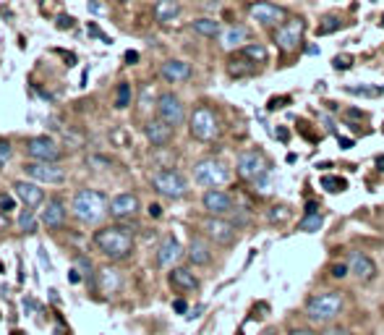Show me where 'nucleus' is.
I'll use <instances>...</instances> for the list:
<instances>
[{"label":"nucleus","instance_id":"1","mask_svg":"<svg viewBox=\"0 0 384 335\" xmlns=\"http://www.w3.org/2000/svg\"><path fill=\"white\" fill-rule=\"evenodd\" d=\"M92 241H95V246L100 249V254L107 257L110 262L128 260V257L134 254V246H137L134 233H131V228H126V225H105V228L97 230Z\"/></svg>","mask_w":384,"mask_h":335},{"label":"nucleus","instance_id":"2","mask_svg":"<svg viewBox=\"0 0 384 335\" xmlns=\"http://www.w3.org/2000/svg\"><path fill=\"white\" fill-rule=\"evenodd\" d=\"M71 210L76 215V220L87 223V225H97L110 215V202L100 188H79L71 199Z\"/></svg>","mask_w":384,"mask_h":335},{"label":"nucleus","instance_id":"3","mask_svg":"<svg viewBox=\"0 0 384 335\" xmlns=\"http://www.w3.org/2000/svg\"><path fill=\"white\" fill-rule=\"evenodd\" d=\"M345 309V296L340 291H321L306 302V317L314 325H332Z\"/></svg>","mask_w":384,"mask_h":335},{"label":"nucleus","instance_id":"4","mask_svg":"<svg viewBox=\"0 0 384 335\" xmlns=\"http://www.w3.org/2000/svg\"><path fill=\"white\" fill-rule=\"evenodd\" d=\"M235 173L240 179L254 184V186H262L259 191H267V176H270V163L267 157L259 152V149H246L238 155V163H235Z\"/></svg>","mask_w":384,"mask_h":335},{"label":"nucleus","instance_id":"5","mask_svg":"<svg viewBox=\"0 0 384 335\" xmlns=\"http://www.w3.org/2000/svg\"><path fill=\"white\" fill-rule=\"evenodd\" d=\"M188 131L196 142H215L220 137V121L209 105H196L188 118Z\"/></svg>","mask_w":384,"mask_h":335},{"label":"nucleus","instance_id":"6","mask_svg":"<svg viewBox=\"0 0 384 335\" xmlns=\"http://www.w3.org/2000/svg\"><path fill=\"white\" fill-rule=\"evenodd\" d=\"M228 179H230V171L217 157H207L193 165V181L204 188H220L223 184H228Z\"/></svg>","mask_w":384,"mask_h":335},{"label":"nucleus","instance_id":"7","mask_svg":"<svg viewBox=\"0 0 384 335\" xmlns=\"http://www.w3.org/2000/svg\"><path fill=\"white\" fill-rule=\"evenodd\" d=\"M304 34H306V21L304 18H285L280 26H274L272 42L282 53H296L301 45H304Z\"/></svg>","mask_w":384,"mask_h":335},{"label":"nucleus","instance_id":"8","mask_svg":"<svg viewBox=\"0 0 384 335\" xmlns=\"http://www.w3.org/2000/svg\"><path fill=\"white\" fill-rule=\"evenodd\" d=\"M248 18L256 21L259 26H280L285 18H288V11L277 6V3H270V0H256L248 6Z\"/></svg>","mask_w":384,"mask_h":335},{"label":"nucleus","instance_id":"9","mask_svg":"<svg viewBox=\"0 0 384 335\" xmlns=\"http://www.w3.org/2000/svg\"><path fill=\"white\" fill-rule=\"evenodd\" d=\"M152 186L157 194H162L165 199H181L186 196L188 186H186V179L178 171H157L152 176Z\"/></svg>","mask_w":384,"mask_h":335},{"label":"nucleus","instance_id":"10","mask_svg":"<svg viewBox=\"0 0 384 335\" xmlns=\"http://www.w3.org/2000/svg\"><path fill=\"white\" fill-rule=\"evenodd\" d=\"M201 230H204V236L212 238L215 244L230 246L233 241H235V230H238V225L230 223L228 218H223V215H209L207 220L201 223Z\"/></svg>","mask_w":384,"mask_h":335},{"label":"nucleus","instance_id":"11","mask_svg":"<svg viewBox=\"0 0 384 335\" xmlns=\"http://www.w3.org/2000/svg\"><path fill=\"white\" fill-rule=\"evenodd\" d=\"M157 118H162L165 123H170L173 129L176 126H183L186 121V105L183 100L173 95V92H162L160 97H157Z\"/></svg>","mask_w":384,"mask_h":335},{"label":"nucleus","instance_id":"12","mask_svg":"<svg viewBox=\"0 0 384 335\" xmlns=\"http://www.w3.org/2000/svg\"><path fill=\"white\" fill-rule=\"evenodd\" d=\"M24 173L37 184H63L65 171L58 163H48V160H29L24 165Z\"/></svg>","mask_w":384,"mask_h":335},{"label":"nucleus","instance_id":"13","mask_svg":"<svg viewBox=\"0 0 384 335\" xmlns=\"http://www.w3.org/2000/svg\"><path fill=\"white\" fill-rule=\"evenodd\" d=\"M26 155L29 160H48V163H58L60 160V147H58L55 139L50 137H34V139L26 142Z\"/></svg>","mask_w":384,"mask_h":335},{"label":"nucleus","instance_id":"14","mask_svg":"<svg viewBox=\"0 0 384 335\" xmlns=\"http://www.w3.org/2000/svg\"><path fill=\"white\" fill-rule=\"evenodd\" d=\"M139 210H142V202L131 191H123L110 199V218H115V220H128V218L139 215Z\"/></svg>","mask_w":384,"mask_h":335},{"label":"nucleus","instance_id":"15","mask_svg":"<svg viewBox=\"0 0 384 335\" xmlns=\"http://www.w3.org/2000/svg\"><path fill=\"white\" fill-rule=\"evenodd\" d=\"M348 267H351V275L358 280V283H371V280L376 278V262L363 252H351Z\"/></svg>","mask_w":384,"mask_h":335},{"label":"nucleus","instance_id":"16","mask_svg":"<svg viewBox=\"0 0 384 335\" xmlns=\"http://www.w3.org/2000/svg\"><path fill=\"white\" fill-rule=\"evenodd\" d=\"M201 205L209 215H230L233 213V196L223 188H207L201 196Z\"/></svg>","mask_w":384,"mask_h":335},{"label":"nucleus","instance_id":"17","mask_svg":"<svg viewBox=\"0 0 384 335\" xmlns=\"http://www.w3.org/2000/svg\"><path fill=\"white\" fill-rule=\"evenodd\" d=\"M14 191H16V196L24 202V207H32V210H37V207H42L48 202V199H45V188H40L37 181H16V184H14Z\"/></svg>","mask_w":384,"mask_h":335},{"label":"nucleus","instance_id":"18","mask_svg":"<svg viewBox=\"0 0 384 335\" xmlns=\"http://www.w3.org/2000/svg\"><path fill=\"white\" fill-rule=\"evenodd\" d=\"M173 131L176 129H173L170 123L162 121V118H152V121H146L144 126V134L152 147H168L170 142H173Z\"/></svg>","mask_w":384,"mask_h":335},{"label":"nucleus","instance_id":"19","mask_svg":"<svg viewBox=\"0 0 384 335\" xmlns=\"http://www.w3.org/2000/svg\"><path fill=\"white\" fill-rule=\"evenodd\" d=\"M65 218H68V210L60 199H48L45 202V210H42V223H45V228L50 230H60L65 225Z\"/></svg>","mask_w":384,"mask_h":335},{"label":"nucleus","instance_id":"20","mask_svg":"<svg viewBox=\"0 0 384 335\" xmlns=\"http://www.w3.org/2000/svg\"><path fill=\"white\" fill-rule=\"evenodd\" d=\"M191 63H186V60H178V58H173V60H165L160 68V76L165 79V82L170 84H181V82H188L191 79Z\"/></svg>","mask_w":384,"mask_h":335},{"label":"nucleus","instance_id":"21","mask_svg":"<svg viewBox=\"0 0 384 335\" xmlns=\"http://www.w3.org/2000/svg\"><path fill=\"white\" fill-rule=\"evenodd\" d=\"M170 286H173V291H178V294H191V291H199V278L193 275L188 267H173L168 275Z\"/></svg>","mask_w":384,"mask_h":335},{"label":"nucleus","instance_id":"22","mask_svg":"<svg viewBox=\"0 0 384 335\" xmlns=\"http://www.w3.org/2000/svg\"><path fill=\"white\" fill-rule=\"evenodd\" d=\"M183 257V246L176 236H165L162 238L160 249H157V265L160 267H173L178 260Z\"/></svg>","mask_w":384,"mask_h":335},{"label":"nucleus","instance_id":"23","mask_svg":"<svg viewBox=\"0 0 384 335\" xmlns=\"http://www.w3.org/2000/svg\"><path fill=\"white\" fill-rule=\"evenodd\" d=\"M217 40H220V48L230 53V50L243 48V42L248 40V29H246V26H240V24H230L228 29H223V32H220V37H217Z\"/></svg>","mask_w":384,"mask_h":335},{"label":"nucleus","instance_id":"24","mask_svg":"<svg viewBox=\"0 0 384 335\" xmlns=\"http://www.w3.org/2000/svg\"><path fill=\"white\" fill-rule=\"evenodd\" d=\"M152 16L157 24H170L181 16V0H154Z\"/></svg>","mask_w":384,"mask_h":335},{"label":"nucleus","instance_id":"25","mask_svg":"<svg viewBox=\"0 0 384 335\" xmlns=\"http://www.w3.org/2000/svg\"><path fill=\"white\" fill-rule=\"evenodd\" d=\"M186 257H188V262H191V265H196V267H204V265H209V262H212L209 244L204 241V238H199V236H193L191 241H188Z\"/></svg>","mask_w":384,"mask_h":335},{"label":"nucleus","instance_id":"26","mask_svg":"<svg viewBox=\"0 0 384 335\" xmlns=\"http://www.w3.org/2000/svg\"><path fill=\"white\" fill-rule=\"evenodd\" d=\"M254 71H256V63L248 55H243V53H235V55L230 58V63H228V74L235 76V79L251 76Z\"/></svg>","mask_w":384,"mask_h":335},{"label":"nucleus","instance_id":"27","mask_svg":"<svg viewBox=\"0 0 384 335\" xmlns=\"http://www.w3.org/2000/svg\"><path fill=\"white\" fill-rule=\"evenodd\" d=\"M97 278H100V288H102V294H107V296L118 294L120 286H123V278H120V272L115 270V267H102Z\"/></svg>","mask_w":384,"mask_h":335},{"label":"nucleus","instance_id":"28","mask_svg":"<svg viewBox=\"0 0 384 335\" xmlns=\"http://www.w3.org/2000/svg\"><path fill=\"white\" fill-rule=\"evenodd\" d=\"M191 29L199 37H207V40H215V37H220V32H223V26H220V21H215V18H193L191 21Z\"/></svg>","mask_w":384,"mask_h":335},{"label":"nucleus","instance_id":"29","mask_svg":"<svg viewBox=\"0 0 384 335\" xmlns=\"http://www.w3.org/2000/svg\"><path fill=\"white\" fill-rule=\"evenodd\" d=\"M18 228L24 230V233H34V230L40 228V220H37V213H34L32 207H26V210H21L16 218Z\"/></svg>","mask_w":384,"mask_h":335},{"label":"nucleus","instance_id":"30","mask_svg":"<svg viewBox=\"0 0 384 335\" xmlns=\"http://www.w3.org/2000/svg\"><path fill=\"white\" fill-rule=\"evenodd\" d=\"M324 225V215L321 213H306L298 223V230H304V233H316V230Z\"/></svg>","mask_w":384,"mask_h":335},{"label":"nucleus","instance_id":"31","mask_svg":"<svg viewBox=\"0 0 384 335\" xmlns=\"http://www.w3.org/2000/svg\"><path fill=\"white\" fill-rule=\"evenodd\" d=\"M243 55H248L254 63H267V48L265 45H259V42H251V45H243L240 48Z\"/></svg>","mask_w":384,"mask_h":335},{"label":"nucleus","instance_id":"32","mask_svg":"<svg viewBox=\"0 0 384 335\" xmlns=\"http://www.w3.org/2000/svg\"><path fill=\"white\" fill-rule=\"evenodd\" d=\"M128 105H131V84L120 82L118 92H115V107H118V110H126Z\"/></svg>","mask_w":384,"mask_h":335},{"label":"nucleus","instance_id":"33","mask_svg":"<svg viewBox=\"0 0 384 335\" xmlns=\"http://www.w3.org/2000/svg\"><path fill=\"white\" fill-rule=\"evenodd\" d=\"M321 186L327 188V191H332V194H337V191H345L348 184H345L343 179H337V176H324V179H321Z\"/></svg>","mask_w":384,"mask_h":335},{"label":"nucleus","instance_id":"34","mask_svg":"<svg viewBox=\"0 0 384 335\" xmlns=\"http://www.w3.org/2000/svg\"><path fill=\"white\" fill-rule=\"evenodd\" d=\"M329 275H332L335 280L348 278V275H351V267H348V262H335V265L329 267Z\"/></svg>","mask_w":384,"mask_h":335},{"label":"nucleus","instance_id":"35","mask_svg":"<svg viewBox=\"0 0 384 335\" xmlns=\"http://www.w3.org/2000/svg\"><path fill=\"white\" fill-rule=\"evenodd\" d=\"M11 155H14V147H11V142L9 139H0V171L9 165Z\"/></svg>","mask_w":384,"mask_h":335},{"label":"nucleus","instance_id":"36","mask_svg":"<svg viewBox=\"0 0 384 335\" xmlns=\"http://www.w3.org/2000/svg\"><path fill=\"white\" fill-rule=\"evenodd\" d=\"M340 24H343V18L340 16H327L324 18V24H319V34L335 32V29H340Z\"/></svg>","mask_w":384,"mask_h":335},{"label":"nucleus","instance_id":"37","mask_svg":"<svg viewBox=\"0 0 384 335\" xmlns=\"http://www.w3.org/2000/svg\"><path fill=\"white\" fill-rule=\"evenodd\" d=\"M288 207H272L270 210V223H285L288 220Z\"/></svg>","mask_w":384,"mask_h":335},{"label":"nucleus","instance_id":"38","mask_svg":"<svg viewBox=\"0 0 384 335\" xmlns=\"http://www.w3.org/2000/svg\"><path fill=\"white\" fill-rule=\"evenodd\" d=\"M351 95H363V97H376L382 90H368V87H348Z\"/></svg>","mask_w":384,"mask_h":335},{"label":"nucleus","instance_id":"39","mask_svg":"<svg viewBox=\"0 0 384 335\" xmlns=\"http://www.w3.org/2000/svg\"><path fill=\"white\" fill-rule=\"evenodd\" d=\"M11 210H16V202L11 196L0 194V213H11Z\"/></svg>","mask_w":384,"mask_h":335},{"label":"nucleus","instance_id":"40","mask_svg":"<svg viewBox=\"0 0 384 335\" xmlns=\"http://www.w3.org/2000/svg\"><path fill=\"white\" fill-rule=\"evenodd\" d=\"M321 335H353L351 330H348V327H340V325H329L327 330H324V333Z\"/></svg>","mask_w":384,"mask_h":335},{"label":"nucleus","instance_id":"41","mask_svg":"<svg viewBox=\"0 0 384 335\" xmlns=\"http://www.w3.org/2000/svg\"><path fill=\"white\" fill-rule=\"evenodd\" d=\"M55 26H58V29H71V26H73V18H71V16H58V18H55Z\"/></svg>","mask_w":384,"mask_h":335},{"label":"nucleus","instance_id":"42","mask_svg":"<svg viewBox=\"0 0 384 335\" xmlns=\"http://www.w3.org/2000/svg\"><path fill=\"white\" fill-rule=\"evenodd\" d=\"M76 262H79V267L84 270V275H92V272H95V267H92V262H89L87 257H79Z\"/></svg>","mask_w":384,"mask_h":335},{"label":"nucleus","instance_id":"43","mask_svg":"<svg viewBox=\"0 0 384 335\" xmlns=\"http://www.w3.org/2000/svg\"><path fill=\"white\" fill-rule=\"evenodd\" d=\"M89 165H92V168H102V165H110V160H107V157H89Z\"/></svg>","mask_w":384,"mask_h":335},{"label":"nucleus","instance_id":"44","mask_svg":"<svg viewBox=\"0 0 384 335\" xmlns=\"http://www.w3.org/2000/svg\"><path fill=\"white\" fill-rule=\"evenodd\" d=\"M173 309H176L178 314H186V312H188V304H186L183 299H176V302H173Z\"/></svg>","mask_w":384,"mask_h":335},{"label":"nucleus","instance_id":"45","mask_svg":"<svg viewBox=\"0 0 384 335\" xmlns=\"http://www.w3.org/2000/svg\"><path fill=\"white\" fill-rule=\"evenodd\" d=\"M348 65H351V58H348V55H343V58L337 55L335 58V68H337V71H340V68H348Z\"/></svg>","mask_w":384,"mask_h":335},{"label":"nucleus","instance_id":"46","mask_svg":"<svg viewBox=\"0 0 384 335\" xmlns=\"http://www.w3.org/2000/svg\"><path fill=\"white\" fill-rule=\"evenodd\" d=\"M288 335H316V333H314L311 327H293Z\"/></svg>","mask_w":384,"mask_h":335},{"label":"nucleus","instance_id":"47","mask_svg":"<svg viewBox=\"0 0 384 335\" xmlns=\"http://www.w3.org/2000/svg\"><path fill=\"white\" fill-rule=\"evenodd\" d=\"M81 280H84V275H81L79 270H71V272H68V283H73V286H76V283H81Z\"/></svg>","mask_w":384,"mask_h":335},{"label":"nucleus","instance_id":"48","mask_svg":"<svg viewBox=\"0 0 384 335\" xmlns=\"http://www.w3.org/2000/svg\"><path fill=\"white\" fill-rule=\"evenodd\" d=\"M137 60H139V53H137V50H128V53H126V63L134 65Z\"/></svg>","mask_w":384,"mask_h":335},{"label":"nucleus","instance_id":"49","mask_svg":"<svg viewBox=\"0 0 384 335\" xmlns=\"http://www.w3.org/2000/svg\"><path fill=\"white\" fill-rule=\"evenodd\" d=\"M149 215H152V218H160V215H162V207H160V205H149Z\"/></svg>","mask_w":384,"mask_h":335},{"label":"nucleus","instance_id":"50","mask_svg":"<svg viewBox=\"0 0 384 335\" xmlns=\"http://www.w3.org/2000/svg\"><path fill=\"white\" fill-rule=\"evenodd\" d=\"M337 142H340V147H343V149H351L353 147V142L345 139V137H337Z\"/></svg>","mask_w":384,"mask_h":335},{"label":"nucleus","instance_id":"51","mask_svg":"<svg viewBox=\"0 0 384 335\" xmlns=\"http://www.w3.org/2000/svg\"><path fill=\"white\" fill-rule=\"evenodd\" d=\"M9 228V218H6V213H0V230Z\"/></svg>","mask_w":384,"mask_h":335},{"label":"nucleus","instance_id":"52","mask_svg":"<svg viewBox=\"0 0 384 335\" xmlns=\"http://www.w3.org/2000/svg\"><path fill=\"white\" fill-rule=\"evenodd\" d=\"M89 11H92V14H100V11H102V6H100V3H95V0H92V3H89Z\"/></svg>","mask_w":384,"mask_h":335},{"label":"nucleus","instance_id":"53","mask_svg":"<svg viewBox=\"0 0 384 335\" xmlns=\"http://www.w3.org/2000/svg\"><path fill=\"white\" fill-rule=\"evenodd\" d=\"M306 213H319V205H316V202H309V205H306Z\"/></svg>","mask_w":384,"mask_h":335},{"label":"nucleus","instance_id":"54","mask_svg":"<svg viewBox=\"0 0 384 335\" xmlns=\"http://www.w3.org/2000/svg\"><path fill=\"white\" fill-rule=\"evenodd\" d=\"M376 165H379V171H384V157H376Z\"/></svg>","mask_w":384,"mask_h":335}]
</instances>
